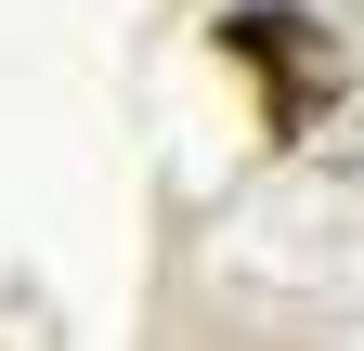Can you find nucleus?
<instances>
[{
  "label": "nucleus",
  "mask_w": 364,
  "mask_h": 351,
  "mask_svg": "<svg viewBox=\"0 0 364 351\" xmlns=\"http://www.w3.org/2000/svg\"><path fill=\"white\" fill-rule=\"evenodd\" d=\"M221 53L273 92V130H312L338 104V39L312 14H287V0H235V14H221Z\"/></svg>",
  "instance_id": "1"
}]
</instances>
